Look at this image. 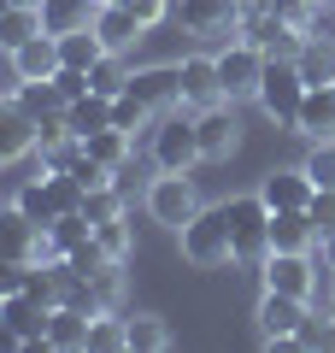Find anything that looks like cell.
Here are the masks:
<instances>
[{
	"label": "cell",
	"instance_id": "obj_1",
	"mask_svg": "<svg viewBox=\"0 0 335 353\" xmlns=\"http://www.w3.org/2000/svg\"><path fill=\"white\" fill-rule=\"evenodd\" d=\"M176 248L194 271H223V265H236V241H230V218L223 206H200L183 230H176Z\"/></svg>",
	"mask_w": 335,
	"mask_h": 353
},
{
	"label": "cell",
	"instance_id": "obj_2",
	"mask_svg": "<svg viewBox=\"0 0 335 353\" xmlns=\"http://www.w3.org/2000/svg\"><path fill=\"white\" fill-rule=\"evenodd\" d=\"M148 159H153V171H194L200 165V136H194V112L188 106H171V112L153 118Z\"/></svg>",
	"mask_w": 335,
	"mask_h": 353
},
{
	"label": "cell",
	"instance_id": "obj_3",
	"mask_svg": "<svg viewBox=\"0 0 335 353\" xmlns=\"http://www.w3.org/2000/svg\"><path fill=\"white\" fill-rule=\"evenodd\" d=\"M259 112L271 118L276 130H294L300 118V101H306V77H300L294 59H265V77H259Z\"/></svg>",
	"mask_w": 335,
	"mask_h": 353
},
{
	"label": "cell",
	"instance_id": "obj_4",
	"mask_svg": "<svg viewBox=\"0 0 335 353\" xmlns=\"http://www.w3.org/2000/svg\"><path fill=\"white\" fill-rule=\"evenodd\" d=\"M223 218H230V241H236V265H259L271 253V206L253 194H236L223 201Z\"/></svg>",
	"mask_w": 335,
	"mask_h": 353
},
{
	"label": "cell",
	"instance_id": "obj_5",
	"mask_svg": "<svg viewBox=\"0 0 335 353\" xmlns=\"http://www.w3.org/2000/svg\"><path fill=\"white\" fill-rule=\"evenodd\" d=\"M176 24L200 41H241V24H247V6L241 0H176Z\"/></svg>",
	"mask_w": 335,
	"mask_h": 353
},
{
	"label": "cell",
	"instance_id": "obj_6",
	"mask_svg": "<svg viewBox=\"0 0 335 353\" xmlns=\"http://www.w3.org/2000/svg\"><path fill=\"white\" fill-rule=\"evenodd\" d=\"M141 206H148L153 224H165L176 236V230L200 212V194H194V183H188V171H159L148 189H141Z\"/></svg>",
	"mask_w": 335,
	"mask_h": 353
},
{
	"label": "cell",
	"instance_id": "obj_7",
	"mask_svg": "<svg viewBox=\"0 0 335 353\" xmlns=\"http://www.w3.org/2000/svg\"><path fill=\"white\" fill-rule=\"evenodd\" d=\"M212 59H218V83H223V101H253V94H259V77H265V53L253 48L247 36L241 41H223L218 53H212Z\"/></svg>",
	"mask_w": 335,
	"mask_h": 353
},
{
	"label": "cell",
	"instance_id": "obj_8",
	"mask_svg": "<svg viewBox=\"0 0 335 353\" xmlns=\"http://www.w3.org/2000/svg\"><path fill=\"white\" fill-rule=\"evenodd\" d=\"M318 271H329L318 248H306V253H276V248H271V253L259 259V277H265V289L300 294V301H312V289H318Z\"/></svg>",
	"mask_w": 335,
	"mask_h": 353
},
{
	"label": "cell",
	"instance_id": "obj_9",
	"mask_svg": "<svg viewBox=\"0 0 335 353\" xmlns=\"http://www.w3.org/2000/svg\"><path fill=\"white\" fill-rule=\"evenodd\" d=\"M194 136H200V165H223L241 148L236 101H218V106H206V112H194Z\"/></svg>",
	"mask_w": 335,
	"mask_h": 353
},
{
	"label": "cell",
	"instance_id": "obj_10",
	"mask_svg": "<svg viewBox=\"0 0 335 353\" xmlns=\"http://www.w3.org/2000/svg\"><path fill=\"white\" fill-rule=\"evenodd\" d=\"M36 141H41V124L30 118V106L18 101V88H6V94H0V171L18 165V159H30Z\"/></svg>",
	"mask_w": 335,
	"mask_h": 353
},
{
	"label": "cell",
	"instance_id": "obj_11",
	"mask_svg": "<svg viewBox=\"0 0 335 353\" xmlns=\"http://www.w3.org/2000/svg\"><path fill=\"white\" fill-rule=\"evenodd\" d=\"M124 94H136V101L159 118V112H171V106H183V77H176V65H136L130 83H124Z\"/></svg>",
	"mask_w": 335,
	"mask_h": 353
},
{
	"label": "cell",
	"instance_id": "obj_12",
	"mask_svg": "<svg viewBox=\"0 0 335 353\" xmlns=\"http://www.w3.org/2000/svg\"><path fill=\"white\" fill-rule=\"evenodd\" d=\"M253 318H259V336L276 341V336H300V324L312 318V306L300 301V294H283V289H265L259 306H253Z\"/></svg>",
	"mask_w": 335,
	"mask_h": 353
},
{
	"label": "cell",
	"instance_id": "obj_13",
	"mask_svg": "<svg viewBox=\"0 0 335 353\" xmlns=\"http://www.w3.org/2000/svg\"><path fill=\"white\" fill-rule=\"evenodd\" d=\"M176 77H183V106H188V112H206V106L223 101L218 59H212V53H188V59H176Z\"/></svg>",
	"mask_w": 335,
	"mask_h": 353
},
{
	"label": "cell",
	"instance_id": "obj_14",
	"mask_svg": "<svg viewBox=\"0 0 335 353\" xmlns=\"http://www.w3.org/2000/svg\"><path fill=\"white\" fill-rule=\"evenodd\" d=\"M241 36H247L253 48L265 53V59H294V53H300V41H306V30L283 24L276 12H247V24H241Z\"/></svg>",
	"mask_w": 335,
	"mask_h": 353
},
{
	"label": "cell",
	"instance_id": "obj_15",
	"mask_svg": "<svg viewBox=\"0 0 335 353\" xmlns=\"http://www.w3.org/2000/svg\"><path fill=\"white\" fill-rule=\"evenodd\" d=\"M94 36L106 41V53H130L141 36H148V24L130 12L124 0H100V12H94Z\"/></svg>",
	"mask_w": 335,
	"mask_h": 353
},
{
	"label": "cell",
	"instance_id": "obj_16",
	"mask_svg": "<svg viewBox=\"0 0 335 353\" xmlns=\"http://www.w3.org/2000/svg\"><path fill=\"white\" fill-rule=\"evenodd\" d=\"M59 65H65V59H59V36H48V30L12 53V77H18V83H53Z\"/></svg>",
	"mask_w": 335,
	"mask_h": 353
},
{
	"label": "cell",
	"instance_id": "obj_17",
	"mask_svg": "<svg viewBox=\"0 0 335 353\" xmlns=\"http://www.w3.org/2000/svg\"><path fill=\"white\" fill-rule=\"evenodd\" d=\"M294 136H306V141H329L335 136V83H312L306 88L300 118H294Z\"/></svg>",
	"mask_w": 335,
	"mask_h": 353
},
{
	"label": "cell",
	"instance_id": "obj_18",
	"mask_svg": "<svg viewBox=\"0 0 335 353\" xmlns=\"http://www.w3.org/2000/svg\"><path fill=\"white\" fill-rule=\"evenodd\" d=\"M48 312H53V306H41L36 294H24V289L0 301V318L24 336V347H48Z\"/></svg>",
	"mask_w": 335,
	"mask_h": 353
},
{
	"label": "cell",
	"instance_id": "obj_19",
	"mask_svg": "<svg viewBox=\"0 0 335 353\" xmlns=\"http://www.w3.org/2000/svg\"><path fill=\"white\" fill-rule=\"evenodd\" d=\"M312 189H318V183H312L300 165H294V171H265L259 176V201L271 206V212H294V206H306Z\"/></svg>",
	"mask_w": 335,
	"mask_h": 353
},
{
	"label": "cell",
	"instance_id": "obj_20",
	"mask_svg": "<svg viewBox=\"0 0 335 353\" xmlns=\"http://www.w3.org/2000/svg\"><path fill=\"white\" fill-rule=\"evenodd\" d=\"M88 318H94V312H83V306H53V312H48V353L88 347Z\"/></svg>",
	"mask_w": 335,
	"mask_h": 353
},
{
	"label": "cell",
	"instance_id": "obj_21",
	"mask_svg": "<svg viewBox=\"0 0 335 353\" xmlns=\"http://www.w3.org/2000/svg\"><path fill=\"white\" fill-rule=\"evenodd\" d=\"M100 12V0H41V30L48 36H71V30H88Z\"/></svg>",
	"mask_w": 335,
	"mask_h": 353
},
{
	"label": "cell",
	"instance_id": "obj_22",
	"mask_svg": "<svg viewBox=\"0 0 335 353\" xmlns=\"http://www.w3.org/2000/svg\"><path fill=\"white\" fill-rule=\"evenodd\" d=\"M271 248H276V253H306V248H318V230H312L306 206H294V212H271Z\"/></svg>",
	"mask_w": 335,
	"mask_h": 353
},
{
	"label": "cell",
	"instance_id": "obj_23",
	"mask_svg": "<svg viewBox=\"0 0 335 353\" xmlns=\"http://www.w3.org/2000/svg\"><path fill=\"white\" fill-rule=\"evenodd\" d=\"M83 148H88V159H100V165H112V171H124V165L136 159V136H130V130H118V124H106V130H94V136H88Z\"/></svg>",
	"mask_w": 335,
	"mask_h": 353
},
{
	"label": "cell",
	"instance_id": "obj_24",
	"mask_svg": "<svg viewBox=\"0 0 335 353\" xmlns=\"http://www.w3.org/2000/svg\"><path fill=\"white\" fill-rule=\"evenodd\" d=\"M41 36V6H6L0 12V53L12 59L24 41H36Z\"/></svg>",
	"mask_w": 335,
	"mask_h": 353
},
{
	"label": "cell",
	"instance_id": "obj_25",
	"mask_svg": "<svg viewBox=\"0 0 335 353\" xmlns=\"http://www.w3.org/2000/svg\"><path fill=\"white\" fill-rule=\"evenodd\" d=\"M65 124H71V136H83V141H88L94 130H106V124H112V101L88 88L83 101H71V106H65Z\"/></svg>",
	"mask_w": 335,
	"mask_h": 353
},
{
	"label": "cell",
	"instance_id": "obj_26",
	"mask_svg": "<svg viewBox=\"0 0 335 353\" xmlns=\"http://www.w3.org/2000/svg\"><path fill=\"white\" fill-rule=\"evenodd\" d=\"M130 324V353H165L171 347V324L159 312H124Z\"/></svg>",
	"mask_w": 335,
	"mask_h": 353
},
{
	"label": "cell",
	"instance_id": "obj_27",
	"mask_svg": "<svg viewBox=\"0 0 335 353\" xmlns=\"http://www.w3.org/2000/svg\"><path fill=\"white\" fill-rule=\"evenodd\" d=\"M59 59L77 65V71H94V65L106 59V41L94 36V24H88V30H71V36H59Z\"/></svg>",
	"mask_w": 335,
	"mask_h": 353
},
{
	"label": "cell",
	"instance_id": "obj_28",
	"mask_svg": "<svg viewBox=\"0 0 335 353\" xmlns=\"http://www.w3.org/2000/svg\"><path fill=\"white\" fill-rule=\"evenodd\" d=\"M88 347H94V353H130L124 312H94V318H88Z\"/></svg>",
	"mask_w": 335,
	"mask_h": 353
},
{
	"label": "cell",
	"instance_id": "obj_29",
	"mask_svg": "<svg viewBox=\"0 0 335 353\" xmlns=\"http://www.w3.org/2000/svg\"><path fill=\"white\" fill-rule=\"evenodd\" d=\"M294 65H300V77H306V88L312 83H335V48L329 41H300V53H294Z\"/></svg>",
	"mask_w": 335,
	"mask_h": 353
},
{
	"label": "cell",
	"instance_id": "obj_30",
	"mask_svg": "<svg viewBox=\"0 0 335 353\" xmlns=\"http://www.w3.org/2000/svg\"><path fill=\"white\" fill-rule=\"evenodd\" d=\"M94 236V224H88L83 212H65V218H53L48 224V259H65V253L77 248V241H88Z\"/></svg>",
	"mask_w": 335,
	"mask_h": 353
},
{
	"label": "cell",
	"instance_id": "obj_31",
	"mask_svg": "<svg viewBox=\"0 0 335 353\" xmlns=\"http://www.w3.org/2000/svg\"><path fill=\"white\" fill-rule=\"evenodd\" d=\"M18 101L30 106V118H36V124H48V118H59L65 106V94H59V83H18Z\"/></svg>",
	"mask_w": 335,
	"mask_h": 353
},
{
	"label": "cell",
	"instance_id": "obj_32",
	"mask_svg": "<svg viewBox=\"0 0 335 353\" xmlns=\"http://www.w3.org/2000/svg\"><path fill=\"white\" fill-rule=\"evenodd\" d=\"M88 283H94V306L100 312H118V306H124V259H106Z\"/></svg>",
	"mask_w": 335,
	"mask_h": 353
},
{
	"label": "cell",
	"instance_id": "obj_33",
	"mask_svg": "<svg viewBox=\"0 0 335 353\" xmlns=\"http://www.w3.org/2000/svg\"><path fill=\"white\" fill-rule=\"evenodd\" d=\"M124 83H130V65H124V53H106V59L94 65V71H88V88H94V94H124Z\"/></svg>",
	"mask_w": 335,
	"mask_h": 353
},
{
	"label": "cell",
	"instance_id": "obj_34",
	"mask_svg": "<svg viewBox=\"0 0 335 353\" xmlns=\"http://www.w3.org/2000/svg\"><path fill=\"white\" fill-rule=\"evenodd\" d=\"M94 241L112 253V259H130V253H136V230H130V218H124V212L106 218V224H94Z\"/></svg>",
	"mask_w": 335,
	"mask_h": 353
},
{
	"label": "cell",
	"instance_id": "obj_35",
	"mask_svg": "<svg viewBox=\"0 0 335 353\" xmlns=\"http://www.w3.org/2000/svg\"><path fill=\"white\" fill-rule=\"evenodd\" d=\"M300 171H306L318 189H335V136L329 141H312V153L300 159Z\"/></svg>",
	"mask_w": 335,
	"mask_h": 353
},
{
	"label": "cell",
	"instance_id": "obj_36",
	"mask_svg": "<svg viewBox=\"0 0 335 353\" xmlns=\"http://www.w3.org/2000/svg\"><path fill=\"white\" fill-rule=\"evenodd\" d=\"M112 124L130 130V136H141V130H153V112L136 101V94H112Z\"/></svg>",
	"mask_w": 335,
	"mask_h": 353
},
{
	"label": "cell",
	"instance_id": "obj_37",
	"mask_svg": "<svg viewBox=\"0 0 335 353\" xmlns=\"http://www.w3.org/2000/svg\"><path fill=\"white\" fill-rule=\"evenodd\" d=\"M306 218H312V230H318V241L329 236V230H335V189H312Z\"/></svg>",
	"mask_w": 335,
	"mask_h": 353
},
{
	"label": "cell",
	"instance_id": "obj_38",
	"mask_svg": "<svg viewBox=\"0 0 335 353\" xmlns=\"http://www.w3.org/2000/svg\"><path fill=\"white\" fill-rule=\"evenodd\" d=\"M300 347H329L335 353V306H329V318L312 312L306 324H300Z\"/></svg>",
	"mask_w": 335,
	"mask_h": 353
},
{
	"label": "cell",
	"instance_id": "obj_39",
	"mask_svg": "<svg viewBox=\"0 0 335 353\" xmlns=\"http://www.w3.org/2000/svg\"><path fill=\"white\" fill-rule=\"evenodd\" d=\"M306 36H312V41H329V48H335V0H318V6H312Z\"/></svg>",
	"mask_w": 335,
	"mask_h": 353
},
{
	"label": "cell",
	"instance_id": "obj_40",
	"mask_svg": "<svg viewBox=\"0 0 335 353\" xmlns=\"http://www.w3.org/2000/svg\"><path fill=\"white\" fill-rule=\"evenodd\" d=\"M124 6H130V12H136V18H141L148 30H159L165 18L176 12V0H124Z\"/></svg>",
	"mask_w": 335,
	"mask_h": 353
},
{
	"label": "cell",
	"instance_id": "obj_41",
	"mask_svg": "<svg viewBox=\"0 0 335 353\" xmlns=\"http://www.w3.org/2000/svg\"><path fill=\"white\" fill-rule=\"evenodd\" d=\"M24 277H30V265H24V259H6V253H0V301L24 289Z\"/></svg>",
	"mask_w": 335,
	"mask_h": 353
},
{
	"label": "cell",
	"instance_id": "obj_42",
	"mask_svg": "<svg viewBox=\"0 0 335 353\" xmlns=\"http://www.w3.org/2000/svg\"><path fill=\"white\" fill-rule=\"evenodd\" d=\"M12 347H24V336H18V330L0 318V353H12Z\"/></svg>",
	"mask_w": 335,
	"mask_h": 353
},
{
	"label": "cell",
	"instance_id": "obj_43",
	"mask_svg": "<svg viewBox=\"0 0 335 353\" xmlns=\"http://www.w3.org/2000/svg\"><path fill=\"white\" fill-rule=\"evenodd\" d=\"M318 253H323V265H329V271H335V230H329V236L318 241Z\"/></svg>",
	"mask_w": 335,
	"mask_h": 353
},
{
	"label": "cell",
	"instance_id": "obj_44",
	"mask_svg": "<svg viewBox=\"0 0 335 353\" xmlns=\"http://www.w3.org/2000/svg\"><path fill=\"white\" fill-rule=\"evenodd\" d=\"M329 306H335V271H329Z\"/></svg>",
	"mask_w": 335,
	"mask_h": 353
},
{
	"label": "cell",
	"instance_id": "obj_45",
	"mask_svg": "<svg viewBox=\"0 0 335 353\" xmlns=\"http://www.w3.org/2000/svg\"><path fill=\"white\" fill-rule=\"evenodd\" d=\"M12 6H41V0H12Z\"/></svg>",
	"mask_w": 335,
	"mask_h": 353
},
{
	"label": "cell",
	"instance_id": "obj_46",
	"mask_svg": "<svg viewBox=\"0 0 335 353\" xmlns=\"http://www.w3.org/2000/svg\"><path fill=\"white\" fill-rule=\"evenodd\" d=\"M6 6H12V0H0V12H6Z\"/></svg>",
	"mask_w": 335,
	"mask_h": 353
},
{
	"label": "cell",
	"instance_id": "obj_47",
	"mask_svg": "<svg viewBox=\"0 0 335 353\" xmlns=\"http://www.w3.org/2000/svg\"><path fill=\"white\" fill-rule=\"evenodd\" d=\"M0 94H6V88H0Z\"/></svg>",
	"mask_w": 335,
	"mask_h": 353
}]
</instances>
